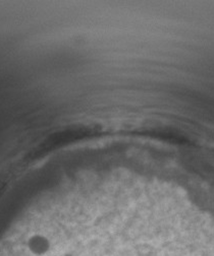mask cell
<instances>
[{
  "label": "cell",
  "mask_w": 214,
  "mask_h": 256,
  "mask_svg": "<svg viewBox=\"0 0 214 256\" xmlns=\"http://www.w3.org/2000/svg\"><path fill=\"white\" fill-rule=\"evenodd\" d=\"M65 256H73V255H72V254H66Z\"/></svg>",
  "instance_id": "6da1fadb"
}]
</instances>
